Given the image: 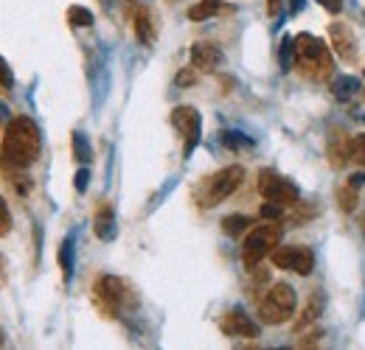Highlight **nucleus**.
<instances>
[{
  "instance_id": "1",
  "label": "nucleus",
  "mask_w": 365,
  "mask_h": 350,
  "mask_svg": "<svg viewBox=\"0 0 365 350\" xmlns=\"http://www.w3.org/2000/svg\"><path fill=\"white\" fill-rule=\"evenodd\" d=\"M40 152H43V137L37 124L29 118V115H20L14 121H9L6 134H3V143H0V157L9 169H29L40 160Z\"/></svg>"
},
{
  "instance_id": "2",
  "label": "nucleus",
  "mask_w": 365,
  "mask_h": 350,
  "mask_svg": "<svg viewBox=\"0 0 365 350\" xmlns=\"http://www.w3.org/2000/svg\"><path fill=\"white\" fill-rule=\"evenodd\" d=\"M295 68L304 79H329L331 73V53L329 48L312 34L295 37Z\"/></svg>"
},
{
  "instance_id": "3",
  "label": "nucleus",
  "mask_w": 365,
  "mask_h": 350,
  "mask_svg": "<svg viewBox=\"0 0 365 350\" xmlns=\"http://www.w3.org/2000/svg\"><path fill=\"white\" fill-rule=\"evenodd\" d=\"M242 179H245V169L242 166H228V169H222L217 174L205 176L200 182V188H197L200 208H217L220 202H225L230 193L242 185Z\"/></svg>"
},
{
  "instance_id": "4",
  "label": "nucleus",
  "mask_w": 365,
  "mask_h": 350,
  "mask_svg": "<svg viewBox=\"0 0 365 350\" xmlns=\"http://www.w3.org/2000/svg\"><path fill=\"white\" fill-rule=\"evenodd\" d=\"M281 241V224H262V227H253L242 244V261L247 269H253L259 261H264L267 255H273V250Z\"/></svg>"
},
{
  "instance_id": "5",
  "label": "nucleus",
  "mask_w": 365,
  "mask_h": 350,
  "mask_svg": "<svg viewBox=\"0 0 365 350\" xmlns=\"http://www.w3.org/2000/svg\"><path fill=\"white\" fill-rule=\"evenodd\" d=\"M295 306H298V300H295L292 286L275 283L273 289L267 292V297L262 300V306H259V317L267 325H278V322H287L295 314Z\"/></svg>"
},
{
  "instance_id": "6",
  "label": "nucleus",
  "mask_w": 365,
  "mask_h": 350,
  "mask_svg": "<svg viewBox=\"0 0 365 350\" xmlns=\"http://www.w3.org/2000/svg\"><path fill=\"white\" fill-rule=\"evenodd\" d=\"M259 193L264 196V202H273L278 208H289V205H295L301 199L298 188L287 176H281L278 171H270V169H264L259 174Z\"/></svg>"
},
{
  "instance_id": "7",
  "label": "nucleus",
  "mask_w": 365,
  "mask_h": 350,
  "mask_svg": "<svg viewBox=\"0 0 365 350\" xmlns=\"http://www.w3.org/2000/svg\"><path fill=\"white\" fill-rule=\"evenodd\" d=\"M124 295H127L124 280L121 277H113V275H101L96 280V286H93V297H96L98 306L104 308L107 317H115L118 314V308L124 303Z\"/></svg>"
},
{
  "instance_id": "8",
  "label": "nucleus",
  "mask_w": 365,
  "mask_h": 350,
  "mask_svg": "<svg viewBox=\"0 0 365 350\" xmlns=\"http://www.w3.org/2000/svg\"><path fill=\"white\" fill-rule=\"evenodd\" d=\"M172 127L182 134V154L188 157L197 143H200V132H202V118L194 107H178L172 112Z\"/></svg>"
},
{
  "instance_id": "9",
  "label": "nucleus",
  "mask_w": 365,
  "mask_h": 350,
  "mask_svg": "<svg viewBox=\"0 0 365 350\" xmlns=\"http://www.w3.org/2000/svg\"><path fill=\"white\" fill-rule=\"evenodd\" d=\"M273 263L278 269H289L295 275H309L315 269V253L309 247L292 244V247H275Z\"/></svg>"
},
{
  "instance_id": "10",
  "label": "nucleus",
  "mask_w": 365,
  "mask_h": 350,
  "mask_svg": "<svg viewBox=\"0 0 365 350\" xmlns=\"http://www.w3.org/2000/svg\"><path fill=\"white\" fill-rule=\"evenodd\" d=\"M329 37H331V48L343 62H354L357 56V37L351 31V26L346 23H331L329 26Z\"/></svg>"
},
{
  "instance_id": "11",
  "label": "nucleus",
  "mask_w": 365,
  "mask_h": 350,
  "mask_svg": "<svg viewBox=\"0 0 365 350\" xmlns=\"http://www.w3.org/2000/svg\"><path fill=\"white\" fill-rule=\"evenodd\" d=\"M220 328H222L228 336H245V339H256V336H259L256 322H253L245 311H228V314L220 319Z\"/></svg>"
},
{
  "instance_id": "12",
  "label": "nucleus",
  "mask_w": 365,
  "mask_h": 350,
  "mask_svg": "<svg viewBox=\"0 0 365 350\" xmlns=\"http://www.w3.org/2000/svg\"><path fill=\"white\" fill-rule=\"evenodd\" d=\"M220 62H222V51H220L217 45L197 43L194 48H191V65H194L197 70L211 73V70H217V68H220Z\"/></svg>"
},
{
  "instance_id": "13",
  "label": "nucleus",
  "mask_w": 365,
  "mask_h": 350,
  "mask_svg": "<svg viewBox=\"0 0 365 350\" xmlns=\"http://www.w3.org/2000/svg\"><path fill=\"white\" fill-rule=\"evenodd\" d=\"M93 230H96V235H98L101 241H110V238L115 235V211H113V205H101V208L96 211Z\"/></svg>"
},
{
  "instance_id": "14",
  "label": "nucleus",
  "mask_w": 365,
  "mask_h": 350,
  "mask_svg": "<svg viewBox=\"0 0 365 350\" xmlns=\"http://www.w3.org/2000/svg\"><path fill=\"white\" fill-rule=\"evenodd\" d=\"M135 34L143 45L155 43V23H152V11L146 6H140L135 11Z\"/></svg>"
},
{
  "instance_id": "15",
  "label": "nucleus",
  "mask_w": 365,
  "mask_h": 350,
  "mask_svg": "<svg viewBox=\"0 0 365 350\" xmlns=\"http://www.w3.org/2000/svg\"><path fill=\"white\" fill-rule=\"evenodd\" d=\"M220 9H222V0H200V3H194V6L188 9V20H194V23L208 20V17L217 14Z\"/></svg>"
},
{
  "instance_id": "16",
  "label": "nucleus",
  "mask_w": 365,
  "mask_h": 350,
  "mask_svg": "<svg viewBox=\"0 0 365 350\" xmlns=\"http://www.w3.org/2000/svg\"><path fill=\"white\" fill-rule=\"evenodd\" d=\"M329 160H331V166H346V160H351V154H349V143L337 134L331 143H329Z\"/></svg>"
},
{
  "instance_id": "17",
  "label": "nucleus",
  "mask_w": 365,
  "mask_h": 350,
  "mask_svg": "<svg viewBox=\"0 0 365 350\" xmlns=\"http://www.w3.org/2000/svg\"><path fill=\"white\" fill-rule=\"evenodd\" d=\"M59 266H62L65 280H71V275H73V235H68L59 247Z\"/></svg>"
},
{
  "instance_id": "18",
  "label": "nucleus",
  "mask_w": 365,
  "mask_h": 350,
  "mask_svg": "<svg viewBox=\"0 0 365 350\" xmlns=\"http://www.w3.org/2000/svg\"><path fill=\"white\" fill-rule=\"evenodd\" d=\"M250 224H253L250 216H239V213H233V216H225V219H222V230L228 233L230 238H239Z\"/></svg>"
},
{
  "instance_id": "19",
  "label": "nucleus",
  "mask_w": 365,
  "mask_h": 350,
  "mask_svg": "<svg viewBox=\"0 0 365 350\" xmlns=\"http://www.w3.org/2000/svg\"><path fill=\"white\" fill-rule=\"evenodd\" d=\"M357 90H360V85H357V79H351V76H343V79L334 82V95H337V101H349Z\"/></svg>"
},
{
  "instance_id": "20",
  "label": "nucleus",
  "mask_w": 365,
  "mask_h": 350,
  "mask_svg": "<svg viewBox=\"0 0 365 350\" xmlns=\"http://www.w3.org/2000/svg\"><path fill=\"white\" fill-rule=\"evenodd\" d=\"M73 157H76L79 163H91V157H93L91 143H88V137H85L82 132H73Z\"/></svg>"
},
{
  "instance_id": "21",
  "label": "nucleus",
  "mask_w": 365,
  "mask_h": 350,
  "mask_svg": "<svg viewBox=\"0 0 365 350\" xmlns=\"http://www.w3.org/2000/svg\"><path fill=\"white\" fill-rule=\"evenodd\" d=\"M68 23L71 26H93V14H91V9H85V6H71L68 9Z\"/></svg>"
},
{
  "instance_id": "22",
  "label": "nucleus",
  "mask_w": 365,
  "mask_h": 350,
  "mask_svg": "<svg viewBox=\"0 0 365 350\" xmlns=\"http://www.w3.org/2000/svg\"><path fill=\"white\" fill-rule=\"evenodd\" d=\"M318 314H320V295H315V297L307 303V311L301 314V319H298V325H295V328H298V331H304L309 322H315V317H318Z\"/></svg>"
},
{
  "instance_id": "23",
  "label": "nucleus",
  "mask_w": 365,
  "mask_h": 350,
  "mask_svg": "<svg viewBox=\"0 0 365 350\" xmlns=\"http://www.w3.org/2000/svg\"><path fill=\"white\" fill-rule=\"evenodd\" d=\"M337 199H340V208H343L346 213H351V211L357 208V191H354V188H349V185H343V188H340Z\"/></svg>"
},
{
  "instance_id": "24",
  "label": "nucleus",
  "mask_w": 365,
  "mask_h": 350,
  "mask_svg": "<svg viewBox=\"0 0 365 350\" xmlns=\"http://www.w3.org/2000/svg\"><path fill=\"white\" fill-rule=\"evenodd\" d=\"M349 154H351V160H354L357 166L365 169V134H357V137L349 143Z\"/></svg>"
},
{
  "instance_id": "25",
  "label": "nucleus",
  "mask_w": 365,
  "mask_h": 350,
  "mask_svg": "<svg viewBox=\"0 0 365 350\" xmlns=\"http://www.w3.org/2000/svg\"><path fill=\"white\" fill-rule=\"evenodd\" d=\"M292 62H295V40H284L281 43V68L289 70Z\"/></svg>"
},
{
  "instance_id": "26",
  "label": "nucleus",
  "mask_w": 365,
  "mask_h": 350,
  "mask_svg": "<svg viewBox=\"0 0 365 350\" xmlns=\"http://www.w3.org/2000/svg\"><path fill=\"white\" fill-rule=\"evenodd\" d=\"M222 140H225V146H230V149H242V146L250 149V146H253V140L245 137V134H239V132H225Z\"/></svg>"
},
{
  "instance_id": "27",
  "label": "nucleus",
  "mask_w": 365,
  "mask_h": 350,
  "mask_svg": "<svg viewBox=\"0 0 365 350\" xmlns=\"http://www.w3.org/2000/svg\"><path fill=\"white\" fill-rule=\"evenodd\" d=\"M9 230H11V216H9V208H6V202L0 196V238L9 235Z\"/></svg>"
},
{
  "instance_id": "28",
  "label": "nucleus",
  "mask_w": 365,
  "mask_h": 350,
  "mask_svg": "<svg viewBox=\"0 0 365 350\" xmlns=\"http://www.w3.org/2000/svg\"><path fill=\"white\" fill-rule=\"evenodd\" d=\"M11 85H14V76H11L9 65H6V59L0 56V88H3V90H11Z\"/></svg>"
},
{
  "instance_id": "29",
  "label": "nucleus",
  "mask_w": 365,
  "mask_h": 350,
  "mask_svg": "<svg viewBox=\"0 0 365 350\" xmlns=\"http://www.w3.org/2000/svg\"><path fill=\"white\" fill-rule=\"evenodd\" d=\"M259 216H262V219H278V216H281V208L273 205V202H264L262 211H259Z\"/></svg>"
},
{
  "instance_id": "30",
  "label": "nucleus",
  "mask_w": 365,
  "mask_h": 350,
  "mask_svg": "<svg viewBox=\"0 0 365 350\" xmlns=\"http://www.w3.org/2000/svg\"><path fill=\"white\" fill-rule=\"evenodd\" d=\"M197 82V73L194 70H180L178 73V88H191Z\"/></svg>"
},
{
  "instance_id": "31",
  "label": "nucleus",
  "mask_w": 365,
  "mask_h": 350,
  "mask_svg": "<svg viewBox=\"0 0 365 350\" xmlns=\"http://www.w3.org/2000/svg\"><path fill=\"white\" fill-rule=\"evenodd\" d=\"M88 182H91V171H88V169H82V171L76 174V191L82 193V191L88 188Z\"/></svg>"
},
{
  "instance_id": "32",
  "label": "nucleus",
  "mask_w": 365,
  "mask_h": 350,
  "mask_svg": "<svg viewBox=\"0 0 365 350\" xmlns=\"http://www.w3.org/2000/svg\"><path fill=\"white\" fill-rule=\"evenodd\" d=\"M318 3L326 9V11H331V14H337V11L343 9V0H318Z\"/></svg>"
},
{
  "instance_id": "33",
  "label": "nucleus",
  "mask_w": 365,
  "mask_h": 350,
  "mask_svg": "<svg viewBox=\"0 0 365 350\" xmlns=\"http://www.w3.org/2000/svg\"><path fill=\"white\" fill-rule=\"evenodd\" d=\"M281 3H284V0H267V11H270V14H278V11H281Z\"/></svg>"
},
{
  "instance_id": "34",
  "label": "nucleus",
  "mask_w": 365,
  "mask_h": 350,
  "mask_svg": "<svg viewBox=\"0 0 365 350\" xmlns=\"http://www.w3.org/2000/svg\"><path fill=\"white\" fill-rule=\"evenodd\" d=\"M360 185H363V174H354V176H349V188H354V191H357V188H360Z\"/></svg>"
},
{
  "instance_id": "35",
  "label": "nucleus",
  "mask_w": 365,
  "mask_h": 350,
  "mask_svg": "<svg viewBox=\"0 0 365 350\" xmlns=\"http://www.w3.org/2000/svg\"><path fill=\"white\" fill-rule=\"evenodd\" d=\"M301 9H304V0H289V11H292V14H298Z\"/></svg>"
},
{
  "instance_id": "36",
  "label": "nucleus",
  "mask_w": 365,
  "mask_h": 350,
  "mask_svg": "<svg viewBox=\"0 0 365 350\" xmlns=\"http://www.w3.org/2000/svg\"><path fill=\"white\" fill-rule=\"evenodd\" d=\"M0 121H9V110L0 104Z\"/></svg>"
},
{
  "instance_id": "37",
  "label": "nucleus",
  "mask_w": 365,
  "mask_h": 350,
  "mask_svg": "<svg viewBox=\"0 0 365 350\" xmlns=\"http://www.w3.org/2000/svg\"><path fill=\"white\" fill-rule=\"evenodd\" d=\"M301 350H320V348H318V345H315V342H307V345H304V348H301Z\"/></svg>"
},
{
  "instance_id": "38",
  "label": "nucleus",
  "mask_w": 365,
  "mask_h": 350,
  "mask_svg": "<svg viewBox=\"0 0 365 350\" xmlns=\"http://www.w3.org/2000/svg\"><path fill=\"white\" fill-rule=\"evenodd\" d=\"M270 350H289V348H270Z\"/></svg>"
}]
</instances>
